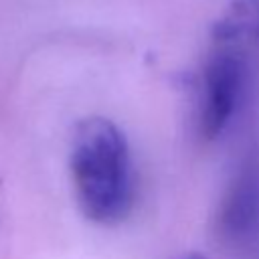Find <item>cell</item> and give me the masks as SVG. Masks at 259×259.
I'll use <instances>...</instances> for the list:
<instances>
[{
    "mask_svg": "<svg viewBox=\"0 0 259 259\" xmlns=\"http://www.w3.org/2000/svg\"><path fill=\"white\" fill-rule=\"evenodd\" d=\"M69 170L83 214L97 225L121 223L134 204V168L123 132L107 117L81 119L71 138Z\"/></svg>",
    "mask_w": 259,
    "mask_h": 259,
    "instance_id": "6da1fadb",
    "label": "cell"
},
{
    "mask_svg": "<svg viewBox=\"0 0 259 259\" xmlns=\"http://www.w3.org/2000/svg\"><path fill=\"white\" fill-rule=\"evenodd\" d=\"M247 81V63L235 51L214 53L204 69L200 83V109H198V130L204 140H217L243 97Z\"/></svg>",
    "mask_w": 259,
    "mask_h": 259,
    "instance_id": "7a4b0ae2",
    "label": "cell"
},
{
    "mask_svg": "<svg viewBox=\"0 0 259 259\" xmlns=\"http://www.w3.org/2000/svg\"><path fill=\"white\" fill-rule=\"evenodd\" d=\"M219 227L229 239H245L259 227V162L245 160L233 178L221 208Z\"/></svg>",
    "mask_w": 259,
    "mask_h": 259,
    "instance_id": "3957f363",
    "label": "cell"
},
{
    "mask_svg": "<svg viewBox=\"0 0 259 259\" xmlns=\"http://www.w3.org/2000/svg\"><path fill=\"white\" fill-rule=\"evenodd\" d=\"M210 34L221 45H231L245 36L259 38V0H233L212 24Z\"/></svg>",
    "mask_w": 259,
    "mask_h": 259,
    "instance_id": "277c9868",
    "label": "cell"
},
{
    "mask_svg": "<svg viewBox=\"0 0 259 259\" xmlns=\"http://www.w3.org/2000/svg\"><path fill=\"white\" fill-rule=\"evenodd\" d=\"M186 259H204V257H200V255H190V257H186Z\"/></svg>",
    "mask_w": 259,
    "mask_h": 259,
    "instance_id": "5b68a950",
    "label": "cell"
}]
</instances>
